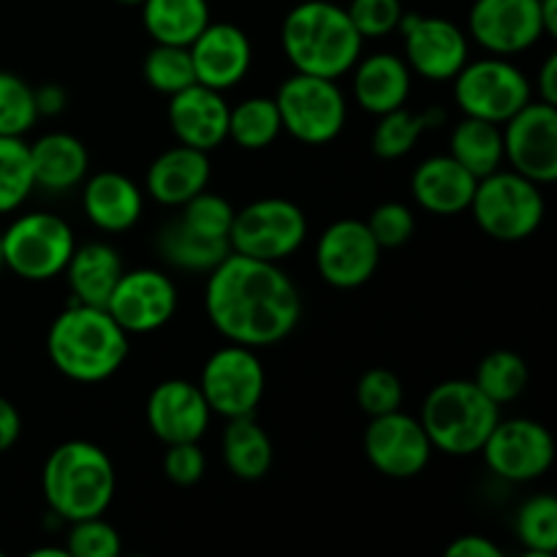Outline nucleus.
Segmentation results:
<instances>
[{
  "instance_id": "43",
  "label": "nucleus",
  "mask_w": 557,
  "mask_h": 557,
  "mask_svg": "<svg viewBox=\"0 0 557 557\" xmlns=\"http://www.w3.org/2000/svg\"><path fill=\"white\" fill-rule=\"evenodd\" d=\"M346 11L362 38L389 36L406 14L400 0H351Z\"/></svg>"
},
{
  "instance_id": "34",
  "label": "nucleus",
  "mask_w": 557,
  "mask_h": 557,
  "mask_svg": "<svg viewBox=\"0 0 557 557\" xmlns=\"http://www.w3.org/2000/svg\"><path fill=\"white\" fill-rule=\"evenodd\" d=\"M473 384H476L495 406L515 403L528 386L525 359H522L520 354L509 351V348H498V351L487 354V357L479 362Z\"/></svg>"
},
{
  "instance_id": "32",
  "label": "nucleus",
  "mask_w": 557,
  "mask_h": 557,
  "mask_svg": "<svg viewBox=\"0 0 557 557\" xmlns=\"http://www.w3.org/2000/svg\"><path fill=\"white\" fill-rule=\"evenodd\" d=\"M441 120H444L441 109H428V112H411L408 107L392 109V112L379 114L370 147L381 161H397L408 156L417 147L419 136L428 128H435Z\"/></svg>"
},
{
  "instance_id": "16",
  "label": "nucleus",
  "mask_w": 557,
  "mask_h": 557,
  "mask_svg": "<svg viewBox=\"0 0 557 557\" xmlns=\"http://www.w3.org/2000/svg\"><path fill=\"white\" fill-rule=\"evenodd\" d=\"M364 457L379 473L389 479H413L433 460V444L422 422L408 413L392 411L370 417L364 428Z\"/></svg>"
},
{
  "instance_id": "40",
  "label": "nucleus",
  "mask_w": 557,
  "mask_h": 557,
  "mask_svg": "<svg viewBox=\"0 0 557 557\" xmlns=\"http://www.w3.org/2000/svg\"><path fill=\"white\" fill-rule=\"evenodd\" d=\"M123 549V539L101 517H87V520L71 522L69 539H65V553L69 557H117Z\"/></svg>"
},
{
  "instance_id": "22",
  "label": "nucleus",
  "mask_w": 557,
  "mask_h": 557,
  "mask_svg": "<svg viewBox=\"0 0 557 557\" xmlns=\"http://www.w3.org/2000/svg\"><path fill=\"white\" fill-rule=\"evenodd\" d=\"M476 177L466 166L446 156L424 158L411 174V194L430 215H460L471 207Z\"/></svg>"
},
{
  "instance_id": "6",
  "label": "nucleus",
  "mask_w": 557,
  "mask_h": 557,
  "mask_svg": "<svg viewBox=\"0 0 557 557\" xmlns=\"http://www.w3.org/2000/svg\"><path fill=\"white\" fill-rule=\"evenodd\" d=\"M468 210L473 212V221L487 237L500 243H520L533 237L544 221L542 185L522 177L520 172L509 169H495L487 177L476 180V190Z\"/></svg>"
},
{
  "instance_id": "48",
  "label": "nucleus",
  "mask_w": 557,
  "mask_h": 557,
  "mask_svg": "<svg viewBox=\"0 0 557 557\" xmlns=\"http://www.w3.org/2000/svg\"><path fill=\"white\" fill-rule=\"evenodd\" d=\"M536 92H539V101L557 107V54H547L544 65L539 69Z\"/></svg>"
},
{
  "instance_id": "46",
  "label": "nucleus",
  "mask_w": 557,
  "mask_h": 557,
  "mask_svg": "<svg viewBox=\"0 0 557 557\" xmlns=\"http://www.w3.org/2000/svg\"><path fill=\"white\" fill-rule=\"evenodd\" d=\"M20 433H22L20 411H16L14 403L0 397V455L14 449V444L20 441Z\"/></svg>"
},
{
  "instance_id": "27",
  "label": "nucleus",
  "mask_w": 557,
  "mask_h": 557,
  "mask_svg": "<svg viewBox=\"0 0 557 557\" xmlns=\"http://www.w3.org/2000/svg\"><path fill=\"white\" fill-rule=\"evenodd\" d=\"M63 272L71 294H74V302L103 308L112 288L117 286L120 275L125 272V264L117 248H112L109 243H85L76 245Z\"/></svg>"
},
{
  "instance_id": "25",
  "label": "nucleus",
  "mask_w": 557,
  "mask_h": 557,
  "mask_svg": "<svg viewBox=\"0 0 557 557\" xmlns=\"http://www.w3.org/2000/svg\"><path fill=\"white\" fill-rule=\"evenodd\" d=\"M354 98L370 114H386L406 107L411 96L413 74L406 60L395 52H375L354 63Z\"/></svg>"
},
{
  "instance_id": "28",
  "label": "nucleus",
  "mask_w": 557,
  "mask_h": 557,
  "mask_svg": "<svg viewBox=\"0 0 557 557\" xmlns=\"http://www.w3.org/2000/svg\"><path fill=\"white\" fill-rule=\"evenodd\" d=\"M226 430L221 438V455L228 471L243 482H259L270 473L275 460V446L267 430L250 417L226 419Z\"/></svg>"
},
{
  "instance_id": "42",
  "label": "nucleus",
  "mask_w": 557,
  "mask_h": 557,
  "mask_svg": "<svg viewBox=\"0 0 557 557\" xmlns=\"http://www.w3.org/2000/svg\"><path fill=\"white\" fill-rule=\"evenodd\" d=\"M364 223H368L370 234L381 245V250L403 248L417 232V218H413L411 207L403 205V201H384L370 212Z\"/></svg>"
},
{
  "instance_id": "31",
  "label": "nucleus",
  "mask_w": 557,
  "mask_h": 557,
  "mask_svg": "<svg viewBox=\"0 0 557 557\" xmlns=\"http://www.w3.org/2000/svg\"><path fill=\"white\" fill-rule=\"evenodd\" d=\"M449 156L476 180L487 177L504 163V131L490 120L462 117L451 128Z\"/></svg>"
},
{
  "instance_id": "29",
  "label": "nucleus",
  "mask_w": 557,
  "mask_h": 557,
  "mask_svg": "<svg viewBox=\"0 0 557 557\" xmlns=\"http://www.w3.org/2000/svg\"><path fill=\"white\" fill-rule=\"evenodd\" d=\"M156 245L166 264L185 272H205V275L232 253L228 239L205 237V234L194 232L183 218H174L166 226H161Z\"/></svg>"
},
{
  "instance_id": "19",
  "label": "nucleus",
  "mask_w": 557,
  "mask_h": 557,
  "mask_svg": "<svg viewBox=\"0 0 557 557\" xmlns=\"http://www.w3.org/2000/svg\"><path fill=\"white\" fill-rule=\"evenodd\" d=\"M199 85L212 90H232L253 65V47L243 27L232 22H210L188 47Z\"/></svg>"
},
{
  "instance_id": "11",
  "label": "nucleus",
  "mask_w": 557,
  "mask_h": 557,
  "mask_svg": "<svg viewBox=\"0 0 557 557\" xmlns=\"http://www.w3.org/2000/svg\"><path fill=\"white\" fill-rule=\"evenodd\" d=\"M267 373L256 348L228 343L210 354L201 368L199 389L212 413L223 419L250 417L264 397Z\"/></svg>"
},
{
  "instance_id": "41",
  "label": "nucleus",
  "mask_w": 557,
  "mask_h": 557,
  "mask_svg": "<svg viewBox=\"0 0 557 557\" xmlns=\"http://www.w3.org/2000/svg\"><path fill=\"white\" fill-rule=\"evenodd\" d=\"M403 381L397 373L386 368H373L362 373L357 381V406L362 408L368 417H381V413L400 411L403 408Z\"/></svg>"
},
{
  "instance_id": "18",
  "label": "nucleus",
  "mask_w": 557,
  "mask_h": 557,
  "mask_svg": "<svg viewBox=\"0 0 557 557\" xmlns=\"http://www.w3.org/2000/svg\"><path fill=\"white\" fill-rule=\"evenodd\" d=\"M468 33L498 58L525 52L544 36L539 0H473Z\"/></svg>"
},
{
  "instance_id": "13",
  "label": "nucleus",
  "mask_w": 557,
  "mask_h": 557,
  "mask_svg": "<svg viewBox=\"0 0 557 557\" xmlns=\"http://www.w3.org/2000/svg\"><path fill=\"white\" fill-rule=\"evenodd\" d=\"M406 47V63L411 74L430 82L455 79L457 71L471 60L468 36L444 16H424L417 11L403 14L397 25Z\"/></svg>"
},
{
  "instance_id": "35",
  "label": "nucleus",
  "mask_w": 557,
  "mask_h": 557,
  "mask_svg": "<svg viewBox=\"0 0 557 557\" xmlns=\"http://www.w3.org/2000/svg\"><path fill=\"white\" fill-rule=\"evenodd\" d=\"M30 147L22 136H0V215L20 210L33 194Z\"/></svg>"
},
{
  "instance_id": "37",
  "label": "nucleus",
  "mask_w": 557,
  "mask_h": 557,
  "mask_svg": "<svg viewBox=\"0 0 557 557\" xmlns=\"http://www.w3.org/2000/svg\"><path fill=\"white\" fill-rule=\"evenodd\" d=\"M141 74L147 85L161 96H174L196 82L188 47H174V44H156L145 54Z\"/></svg>"
},
{
  "instance_id": "33",
  "label": "nucleus",
  "mask_w": 557,
  "mask_h": 557,
  "mask_svg": "<svg viewBox=\"0 0 557 557\" xmlns=\"http://www.w3.org/2000/svg\"><path fill=\"white\" fill-rule=\"evenodd\" d=\"M281 131L275 98L253 96L228 109V139L243 150H267L281 136Z\"/></svg>"
},
{
  "instance_id": "20",
  "label": "nucleus",
  "mask_w": 557,
  "mask_h": 557,
  "mask_svg": "<svg viewBox=\"0 0 557 557\" xmlns=\"http://www.w3.org/2000/svg\"><path fill=\"white\" fill-rule=\"evenodd\" d=\"M145 411L152 435L163 446L201 441L212 417L199 384H190L185 379L161 381L147 397Z\"/></svg>"
},
{
  "instance_id": "53",
  "label": "nucleus",
  "mask_w": 557,
  "mask_h": 557,
  "mask_svg": "<svg viewBox=\"0 0 557 557\" xmlns=\"http://www.w3.org/2000/svg\"><path fill=\"white\" fill-rule=\"evenodd\" d=\"M0 557H3V553H0Z\"/></svg>"
},
{
  "instance_id": "24",
  "label": "nucleus",
  "mask_w": 557,
  "mask_h": 557,
  "mask_svg": "<svg viewBox=\"0 0 557 557\" xmlns=\"http://www.w3.org/2000/svg\"><path fill=\"white\" fill-rule=\"evenodd\" d=\"M212 163L210 156L194 150L188 145L169 147L166 152L156 158L147 169L145 188L158 205L163 207H183L185 201L194 199L199 190L210 185Z\"/></svg>"
},
{
  "instance_id": "52",
  "label": "nucleus",
  "mask_w": 557,
  "mask_h": 557,
  "mask_svg": "<svg viewBox=\"0 0 557 557\" xmlns=\"http://www.w3.org/2000/svg\"><path fill=\"white\" fill-rule=\"evenodd\" d=\"M3 234H0V270H3Z\"/></svg>"
},
{
  "instance_id": "17",
  "label": "nucleus",
  "mask_w": 557,
  "mask_h": 557,
  "mask_svg": "<svg viewBox=\"0 0 557 557\" xmlns=\"http://www.w3.org/2000/svg\"><path fill=\"white\" fill-rule=\"evenodd\" d=\"M381 253L384 250L370 234L368 223L357 218H343L321 232L319 245H315V267L332 288L351 292L375 275Z\"/></svg>"
},
{
  "instance_id": "30",
  "label": "nucleus",
  "mask_w": 557,
  "mask_h": 557,
  "mask_svg": "<svg viewBox=\"0 0 557 557\" xmlns=\"http://www.w3.org/2000/svg\"><path fill=\"white\" fill-rule=\"evenodd\" d=\"M141 20L156 44L190 47V41L210 25V3L207 0H145Z\"/></svg>"
},
{
  "instance_id": "4",
  "label": "nucleus",
  "mask_w": 557,
  "mask_h": 557,
  "mask_svg": "<svg viewBox=\"0 0 557 557\" xmlns=\"http://www.w3.org/2000/svg\"><path fill=\"white\" fill-rule=\"evenodd\" d=\"M44 498L49 511L65 522L101 517L117 487L107 451L90 441H65L44 462Z\"/></svg>"
},
{
  "instance_id": "44",
  "label": "nucleus",
  "mask_w": 557,
  "mask_h": 557,
  "mask_svg": "<svg viewBox=\"0 0 557 557\" xmlns=\"http://www.w3.org/2000/svg\"><path fill=\"white\" fill-rule=\"evenodd\" d=\"M207 471V455L201 451L199 441H188V444H169L166 455H163V473L177 487H194L201 482Z\"/></svg>"
},
{
  "instance_id": "38",
  "label": "nucleus",
  "mask_w": 557,
  "mask_h": 557,
  "mask_svg": "<svg viewBox=\"0 0 557 557\" xmlns=\"http://www.w3.org/2000/svg\"><path fill=\"white\" fill-rule=\"evenodd\" d=\"M36 120V90L22 76L0 71V136H25Z\"/></svg>"
},
{
  "instance_id": "15",
  "label": "nucleus",
  "mask_w": 557,
  "mask_h": 557,
  "mask_svg": "<svg viewBox=\"0 0 557 557\" xmlns=\"http://www.w3.org/2000/svg\"><path fill=\"white\" fill-rule=\"evenodd\" d=\"M103 308L128 335H150L177 313V288L161 270H125Z\"/></svg>"
},
{
  "instance_id": "39",
  "label": "nucleus",
  "mask_w": 557,
  "mask_h": 557,
  "mask_svg": "<svg viewBox=\"0 0 557 557\" xmlns=\"http://www.w3.org/2000/svg\"><path fill=\"white\" fill-rule=\"evenodd\" d=\"M234 207L232 201L223 199V196L212 194V190H199L194 199H188L183 205V221L188 223L194 232L205 234V237L212 239H228V232H232L234 221Z\"/></svg>"
},
{
  "instance_id": "5",
  "label": "nucleus",
  "mask_w": 557,
  "mask_h": 557,
  "mask_svg": "<svg viewBox=\"0 0 557 557\" xmlns=\"http://www.w3.org/2000/svg\"><path fill=\"white\" fill-rule=\"evenodd\" d=\"M498 419L500 406H495L473 381L466 379L433 386L419 413L433 449L449 457L479 455Z\"/></svg>"
},
{
  "instance_id": "47",
  "label": "nucleus",
  "mask_w": 557,
  "mask_h": 557,
  "mask_svg": "<svg viewBox=\"0 0 557 557\" xmlns=\"http://www.w3.org/2000/svg\"><path fill=\"white\" fill-rule=\"evenodd\" d=\"M33 90H36L38 117H54V114L63 112L65 103H69L65 90L60 85H54V82H49V85H41V87H33Z\"/></svg>"
},
{
  "instance_id": "7",
  "label": "nucleus",
  "mask_w": 557,
  "mask_h": 557,
  "mask_svg": "<svg viewBox=\"0 0 557 557\" xmlns=\"http://www.w3.org/2000/svg\"><path fill=\"white\" fill-rule=\"evenodd\" d=\"M275 103L283 131L302 145H330L346 128L348 103L337 79L294 71L277 87Z\"/></svg>"
},
{
  "instance_id": "8",
  "label": "nucleus",
  "mask_w": 557,
  "mask_h": 557,
  "mask_svg": "<svg viewBox=\"0 0 557 557\" xmlns=\"http://www.w3.org/2000/svg\"><path fill=\"white\" fill-rule=\"evenodd\" d=\"M305 237H308V218L302 207L283 196H267L234 212L228 245L232 253L281 264L302 248Z\"/></svg>"
},
{
  "instance_id": "9",
  "label": "nucleus",
  "mask_w": 557,
  "mask_h": 557,
  "mask_svg": "<svg viewBox=\"0 0 557 557\" xmlns=\"http://www.w3.org/2000/svg\"><path fill=\"white\" fill-rule=\"evenodd\" d=\"M74 248V228L54 212H25L3 232V264L30 283L58 277Z\"/></svg>"
},
{
  "instance_id": "36",
  "label": "nucleus",
  "mask_w": 557,
  "mask_h": 557,
  "mask_svg": "<svg viewBox=\"0 0 557 557\" xmlns=\"http://www.w3.org/2000/svg\"><path fill=\"white\" fill-rule=\"evenodd\" d=\"M515 531L531 555L549 557L557 549V500L553 495H531L517 509Z\"/></svg>"
},
{
  "instance_id": "1",
  "label": "nucleus",
  "mask_w": 557,
  "mask_h": 557,
  "mask_svg": "<svg viewBox=\"0 0 557 557\" xmlns=\"http://www.w3.org/2000/svg\"><path fill=\"white\" fill-rule=\"evenodd\" d=\"M205 308L228 343L248 348L286 341L302 319L299 288L281 264L239 253H228L207 272Z\"/></svg>"
},
{
  "instance_id": "2",
  "label": "nucleus",
  "mask_w": 557,
  "mask_h": 557,
  "mask_svg": "<svg viewBox=\"0 0 557 557\" xmlns=\"http://www.w3.org/2000/svg\"><path fill=\"white\" fill-rule=\"evenodd\" d=\"M49 362L65 379L101 384L128 359V332L98 305L74 302L47 332Z\"/></svg>"
},
{
  "instance_id": "12",
  "label": "nucleus",
  "mask_w": 557,
  "mask_h": 557,
  "mask_svg": "<svg viewBox=\"0 0 557 557\" xmlns=\"http://www.w3.org/2000/svg\"><path fill=\"white\" fill-rule=\"evenodd\" d=\"M479 455L493 476L511 484H528L553 468L555 438L536 419H498Z\"/></svg>"
},
{
  "instance_id": "49",
  "label": "nucleus",
  "mask_w": 557,
  "mask_h": 557,
  "mask_svg": "<svg viewBox=\"0 0 557 557\" xmlns=\"http://www.w3.org/2000/svg\"><path fill=\"white\" fill-rule=\"evenodd\" d=\"M539 14H542L544 36H557V0H539Z\"/></svg>"
},
{
  "instance_id": "3",
  "label": "nucleus",
  "mask_w": 557,
  "mask_h": 557,
  "mask_svg": "<svg viewBox=\"0 0 557 557\" xmlns=\"http://www.w3.org/2000/svg\"><path fill=\"white\" fill-rule=\"evenodd\" d=\"M362 41L348 11L330 0L294 5L281 27L283 54L299 74L341 79L362 58Z\"/></svg>"
},
{
  "instance_id": "14",
  "label": "nucleus",
  "mask_w": 557,
  "mask_h": 557,
  "mask_svg": "<svg viewBox=\"0 0 557 557\" xmlns=\"http://www.w3.org/2000/svg\"><path fill=\"white\" fill-rule=\"evenodd\" d=\"M504 161L536 185L557 180V107L528 101L504 123Z\"/></svg>"
},
{
  "instance_id": "21",
  "label": "nucleus",
  "mask_w": 557,
  "mask_h": 557,
  "mask_svg": "<svg viewBox=\"0 0 557 557\" xmlns=\"http://www.w3.org/2000/svg\"><path fill=\"white\" fill-rule=\"evenodd\" d=\"M228 109L232 107L221 90L194 82L169 96L166 114L180 145L212 152L228 139Z\"/></svg>"
},
{
  "instance_id": "45",
  "label": "nucleus",
  "mask_w": 557,
  "mask_h": 557,
  "mask_svg": "<svg viewBox=\"0 0 557 557\" xmlns=\"http://www.w3.org/2000/svg\"><path fill=\"white\" fill-rule=\"evenodd\" d=\"M446 557H504V549L487 536H479V533H471V536H460L446 547Z\"/></svg>"
},
{
  "instance_id": "51",
  "label": "nucleus",
  "mask_w": 557,
  "mask_h": 557,
  "mask_svg": "<svg viewBox=\"0 0 557 557\" xmlns=\"http://www.w3.org/2000/svg\"><path fill=\"white\" fill-rule=\"evenodd\" d=\"M117 3H125V5H141L145 0H117Z\"/></svg>"
},
{
  "instance_id": "23",
  "label": "nucleus",
  "mask_w": 557,
  "mask_h": 557,
  "mask_svg": "<svg viewBox=\"0 0 557 557\" xmlns=\"http://www.w3.org/2000/svg\"><path fill=\"white\" fill-rule=\"evenodd\" d=\"M82 207L87 221L107 234H123L139 223L145 212V196L131 177L120 172H98L85 177Z\"/></svg>"
},
{
  "instance_id": "26",
  "label": "nucleus",
  "mask_w": 557,
  "mask_h": 557,
  "mask_svg": "<svg viewBox=\"0 0 557 557\" xmlns=\"http://www.w3.org/2000/svg\"><path fill=\"white\" fill-rule=\"evenodd\" d=\"M30 147V166L33 183L49 194H65L85 183L87 169H90V152L65 131H52V134L38 136Z\"/></svg>"
},
{
  "instance_id": "50",
  "label": "nucleus",
  "mask_w": 557,
  "mask_h": 557,
  "mask_svg": "<svg viewBox=\"0 0 557 557\" xmlns=\"http://www.w3.org/2000/svg\"><path fill=\"white\" fill-rule=\"evenodd\" d=\"M30 557H69L65 547H36Z\"/></svg>"
},
{
  "instance_id": "10",
  "label": "nucleus",
  "mask_w": 557,
  "mask_h": 557,
  "mask_svg": "<svg viewBox=\"0 0 557 557\" xmlns=\"http://www.w3.org/2000/svg\"><path fill=\"white\" fill-rule=\"evenodd\" d=\"M455 101L466 117L504 125L533 96L528 76L506 58L468 60L455 74Z\"/></svg>"
}]
</instances>
